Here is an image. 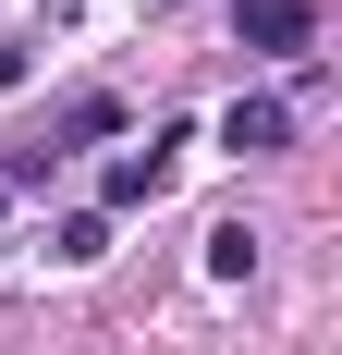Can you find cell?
Returning a JSON list of instances; mask_svg holds the SVG:
<instances>
[{"label": "cell", "mask_w": 342, "mask_h": 355, "mask_svg": "<svg viewBox=\"0 0 342 355\" xmlns=\"http://www.w3.org/2000/svg\"><path fill=\"white\" fill-rule=\"evenodd\" d=\"M244 49H318V0H233Z\"/></svg>", "instance_id": "2"}, {"label": "cell", "mask_w": 342, "mask_h": 355, "mask_svg": "<svg viewBox=\"0 0 342 355\" xmlns=\"http://www.w3.org/2000/svg\"><path fill=\"white\" fill-rule=\"evenodd\" d=\"M62 257L86 270V257H110V209H86V220H62Z\"/></svg>", "instance_id": "5"}, {"label": "cell", "mask_w": 342, "mask_h": 355, "mask_svg": "<svg viewBox=\"0 0 342 355\" xmlns=\"http://www.w3.org/2000/svg\"><path fill=\"white\" fill-rule=\"evenodd\" d=\"M0 209H12V196H0Z\"/></svg>", "instance_id": "6"}, {"label": "cell", "mask_w": 342, "mask_h": 355, "mask_svg": "<svg viewBox=\"0 0 342 355\" xmlns=\"http://www.w3.org/2000/svg\"><path fill=\"white\" fill-rule=\"evenodd\" d=\"M208 270H220V282H244V270H257V233H244V220H220V233H208Z\"/></svg>", "instance_id": "4"}, {"label": "cell", "mask_w": 342, "mask_h": 355, "mask_svg": "<svg viewBox=\"0 0 342 355\" xmlns=\"http://www.w3.org/2000/svg\"><path fill=\"white\" fill-rule=\"evenodd\" d=\"M171 172H183V135L123 147V159H110V209H159V196H171Z\"/></svg>", "instance_id": "1"}, {"label": "cell", "mask_w": 342, "mask_h": 355, "mask_svg": "<svg viewBox=\"0 0 342 355\" xmlns=\"http://www.w3.org/2000/svg\"><path fill=\"white\" fill-rule=\"evenodd\" d=\"M281 135H294V110H281V98H233V110H220V147H233V159H269Z\"/></svg>", "instance_id": "3"}]
</instances>
